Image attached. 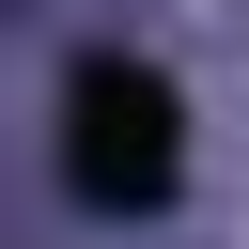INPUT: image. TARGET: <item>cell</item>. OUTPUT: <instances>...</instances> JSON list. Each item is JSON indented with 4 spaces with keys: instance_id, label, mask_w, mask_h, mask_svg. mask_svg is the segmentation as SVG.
I'll list each match as a JSON object with an SVG mask.
<instances>
[{
    "instance_id": "obj_1",
    "label": "cell",
    "mask_w": 249,
    "mask_h": 249,
    "mask_svg": "<svg viewBox=\"0 0 249 249\" xmlns=\"http://www.w3.org/2000/svg\"><path fill=\"white\" fill-rule=\"evenodd\" d=\"M78 124H93V140H78L93 187H156V171H171V93H156V78L93 62V78H78Z\"/></svg>"
}]
</instances>
